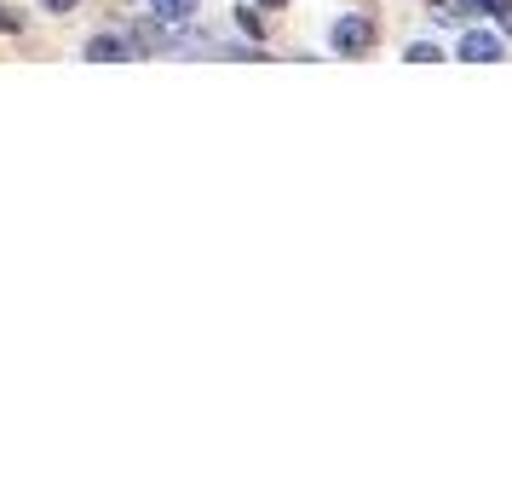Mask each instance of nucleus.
Segmentation results:
<instances>
[{"instance_id": "obj_2", "label": "nucleus", "mask_w": 512, "mask_h": 495, "mask_svg": "<svg viewBox=\"0 0 512 495\" xmlns=\"http://www.w3.org/2000/svg\"><path fill=\"white\" fill-rule=\"evenodd\" d=\"M87 58H93V64H127V58H139V52H133L127 35H93V41H87Z\"/></svg>"}, {"instance_id": "obj_4", "label": "nucleus", "mask_w": 512, "mask_h": 495, "mask_svg": "<svg viewBox=\"0 0 512 495\" xmlns=\"http://www.w3.org/2000/svg\"><path fill=\"white\" fill-rule=\"evenodd\" d=\"M202 12V0H150V18H162V24H190Z\"/></svg>"}, {"instance_id": "obj_5", "label": "nucleus", "mask_w": 512, "mask_h": 495, "mask_svg": "<svg viewBox=\"0 0 512 495\" xmlns=\"http://www.w3.org/2000/svg\"><path fill=\"white\" fill-rule=\"evenodd\" d=\"M466 12H472V0H432V18L438 24H461Z\"/></svg>"}, {"instance_id": "obj_10", "label": "nucleus", "mask_w": 512, "mask_h": 495, "mask_svg": "<svg viewBox=\"0 0 512 495\" xmlns=\"http://www.w3.org/2000/svg\"><path fill=\"white\" fill-rule=\"evenodd\" d=\"M41 6H47V12H75L81 0H41Z\"/></svg>"}, {"instance_id": "obj_11", "label": "nucleus", "mask_w": 512, "mask_h": 495, "mask_svg": "<svg viewBox=\"0 0 512 495\" xmlns=\"http://www.w3.org/2000/svg\"><path fill=\"white\" fill-rule=\"evenodd\" d=\"M254 6H271V12H277V6H288V0H254Z\"/></svg>"}, {"instance_id": "obj_6", "label": "nucleus", "mask_w": 512, "mask_h": 495, "mask_svg": "<svg viewBox=\"0 0 512 495\" xmlns=\"http://www.w3.org/2000/svg\"><path fill=\"white\" fill-rule=\"evenodd\" d=\"M478 12H489L495 24H501V35H512V0H472Z\"/></svg>"}, {"instance_id": "obj_1", "label": "nucleus", "mask_w": 512, "mask_h": 495, "mask_svg": "<svg viewBox=\"0 0 512 495\" xmlns=\"http://www.w3.org/2000/svg\"><path fill=\"white\" fill-rule=\"evenodd\" d=\"M328 47L340 52V58H363V52L374 47V24L363 18V12H346L340 24L328 29Z\"/></svg>"}, {"instance_id": "obj_9", "label": "nucleus", "mask_w": 512, "mask_h": 495, "mask_svg": "<svg viewBox=\"0 0 512 495\" xmlns=\"http://www.w3.org/2000/svg\"><path fill=\"white\" fill-rule=\"evenodd\" d=\"M18 29H24V24H18V18H12L6 6H0V35H18Z\"/></svg>"}, {"instance_id": "obj_8", "label": "nucleus", "mask_w": 512, "mask_h": 495, "mask_svg": "<svg viewBox=\"0 0 512 495\" xmlns=\"http://www.w3.org/2000/svg\"><path fill=\"white\" fill-rule=\"evenodd\" d=\"M236 24L248 29L254 41H259V35H265V24H259V12H254V6H236Z\"/></svg>"}, {"instance_id": "obj_3", "label": "nucleus", "mask_w": 512, "mask_h": 495, "mask_svg": "<svg viewBox=\"0 0 512 495\" xmlns=\"http://www.w3.org/2000/svg\"><path fill=\"white\" fill-rule=\"evenodd\" d=\"M461 58L466 64H501V41L484 35V29H466L461 35Z\"/></svg>"}, {"instance_id": "obj_7", "label": "nucleus", "mask_w": 512, "mask_h": 495, "mask_svg": "<svg viewBox=\"0 0 512 495\" xmlns=\"http://www.w3.org/2000/svg\"><path fill=\"white\" fill-rule=\"evenodd\" d=\"M403 58H409V64H438L443 52H438V47H432V41H415V47L403 52Z\"/></svg>"}]
</instances>
